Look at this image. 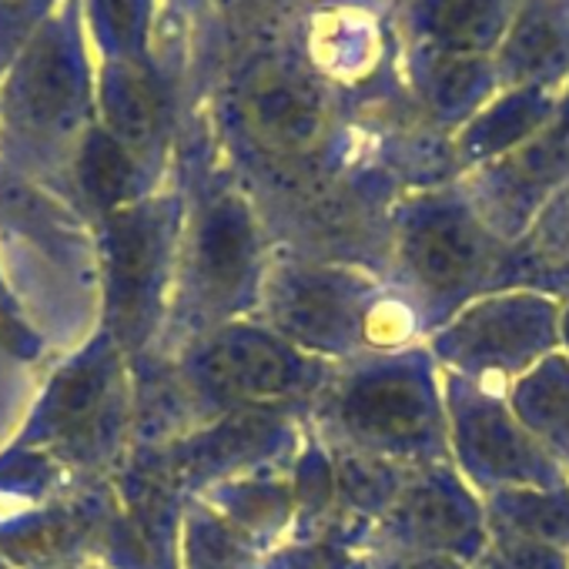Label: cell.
<instances>
[{"mask_svg":"<svg viewBox=\"0 0 569 569\" xmlns=\"http://www.w3.org/2000/svg\"><path fill=\"white\" fill-rule=\"evenodd\" d=\"M322 426L336 449H356L402 469L449 462L439 362L426 342L352 359L326 382Z\"/></svg>","mask_w":569,"mask_h":569,"instance_id":"6da1fadb","label":"cell"},{"mask_svg":"<svg viewBox=\"0 0 569 569\" xmlns=\"http://www.w3.org/2000/svg\"><path fill=\"white\" fill-rule=\"evenodd\" d=\"M386 278L436 332L472 299L516 289V248L482 221L462 188H436L396 208Z\"/></svg>","mask_w":569,"mask_h":569,"instance_id":"7a4b0ae2","label":"cell"},{"mask_svg":"<svg viewBox=\"0 0 569 569\" xmlns=\"http://www.w3.org/2000/svg\"><path fill=\"white\" fill-rule=\"evenodd\" d=\"M559 296L529 284L486 292L439 326L426 349L449 376L509 389L559 349Z\"/></svg>","mask_w":569,"mask_h":569,"instance_id":"3957f363","label":"cell"},{"mask_svg":"<svg viewBox=\"0 0 569 569\" xmlns=\"http://www.w3.org/2000/svg\"><path fill=\"white\" fill-rule=\"evenodd\" d=\"M449 462L479 492L552 489L566 486V469L522 429L506 402V389H492L442 372Z\"/></svg>","mask_w":569,"mask_h":569,"instance_id":"277c9868","label":"cell"},{"mask_svg":"<svg viewBox=\"0 0 569 569\" xmlns=\"http://www.w3.org/2000/svg\"><path fill=\"white\" fill-rule=\"evenodd\" d=\"M386 278L359 268L292 264L274 274L268 312L274 329L309 356L359 359L369 352V319Z\"/></svg>","mask_w":569,"mask_h":569,"instance_id":"5b68a950","label":"cell"},{"mask_svg":"<svg viewBox=\"0 0 569 569\" xmlns=\"http://www.w3.org/2000/svg\"><path fill=\"white\" fill-rule=\"evenodd\" d=\"M369 542L372 552H436L476 566L489 549L482 496L452 462L412 469Z\"/></svg>","mask_w":569,"mask_h":569,"instance_id":"8992f818","label":"cell"},{"mask_svg":"<svg viewBox=\"0 0 569 569\" xmlns=\"http://www.w3.org/2000/svg\"><path fill=\"white\" fill-rule=\"evenodd\" d=\"M569 184V94L556 114L512 154L469 171L462 191L482 221L509 244H519L539 211Z\"/></svg>","mask_w":569,"mask_h":569,"instance_id":"52a82bcc","label":"cell"},{"mask_svg":"<svg viewBox=\"0 0 569 569\" xmlns=\"http://www.w3.org/2000/svg\"><path fill=\"white\" fill-rule=\"evenodd\" d=\"M208 379L228 396L248 402L289 399L306 389H319L332 372L292 342L264 332H231L208 352Z\"/></svg>","mask_w":569,"mask_h":569,"instance_id":"ba28073f","label":"cell"},{"mask_svg":"<svg viewBox=\"0 0 569 569\" xmlns=\"http://www.w3.org/2000/svg\"><path fill=\"white\" fill-rule=\"evenodd\" d=\"M84 101V61L64 24H44L24 48L11 81L14 114L38 131L71 124Z\"/></svg>","mask_w":569,"mask_h":569,"instance_id":"9c48e42d","label":"cell"},{"mask_svg":"<svg viewBox=\"0 0 569 569\" xmlns=\"http://www.w3.org/2000/svg\"><path fill=\"white\" fill-rule=\"evenodd\" d=\"M556 108H559L556 84L509 88L506 94L492 98L482 111H476L456 131V141H452L456 164L469 174L512 154L516 148H522L532 134L546 128Z\"/></svg>","mask_w":569,"mask_h":569,"instance_id":"30bf717a","label":"cell"},{"mask_svg":"<svg viewBox=\"0 0 569 569\" xmlns=\"http://www.w3.org/2000/svg\"><path fill=\"white\" fill-rule=\"evenodd\" d=\"M496 78L506 88L529 84H556V78L569 68V4L566 0H526L509 18L502 41Z\"/></svg>","mask_w":569,"mask_h":569,"instance_id":"8fae6325","label":"cell"},{"mask_svg":"<svg viewBox=\"0 0 569 569\" xmlns=\"http://www.w3.org/2000/svg\"><path fill=\"white\" fill-rule=\"evenodd\" d=\"M248 121L271 148L299 154L322 138L326 111L306 81L271 71L258 78L248 94Z\"/></svg>","mask_w":569,"mask_h":569,"instance_id":"7c38bea8","label":"cell"},{"mask_svg":"<svg viewBox=\"0 0 569 569\" xmlns=\"http://www.w3.org/2000/svg\"><path fill=\"white\" fill-rule=\"evenodd\" d=\"M506 402L522 429L569 472V356L549 352L506 389Z\"/></svg>","mask_w":569,"mask_h":569,"instance_id":"4fadbf2b","label":"cell"},{"mask_svg":"<svg viewBox=\"0 0 569 569\" xmlns=\"http://www.w3.org/2000/svg\"><path fill=\"white\" fill-rule=\"evenodd\" d=\"M489 536L526 539L569 556V482L552 489H502L482 496Z\"/></svg>","mask_w":569,"mask_h":569,"instance_id":"5bb4252c","label":"cell"},{"mask_svg":"<svg viewBox=\"0 0 569 569\" xmlns=\"http://www.w3.org/2000/svg\"><path fill=\"white\" fill-rule=\"evenodd\" d=\"M496 64L472 54H442L426 74V104L436 121L462 128L496 94Z\"/></svg>","mask_w":569,"mask_h":569,"instance_id":"9a60e30c","label":"cell"},{"mask_svg":"<svg viewBox=\"0 0 569 569\" xmlns=\"http://www.w3.org/2000/svg\"><path fill=\"white\" fill-rule=\"evenodd\" d=\"M412 469L392 466L386 459L356 452V449H336L332 476H336V496L349 506V512L372 532V526L386 516L392 499L399 496L402 482Z\"/></svg>","mask_w":569,"mask_h":569,"instance_id":"2e32d148","label":"cell"},{"mask_svg":"<svg viewBox=\"0 0 569 569\" xmlns=\"http://www.w3.org/2000/svg\"><path fill=\"white\" fill-rule=\"evenodd\" d=\"M104 118L111 124V138L124 148H144L154 141L161 124V101L144 71L131 61H118L104 74Z\"/></svg>","mask_w":569,"mask_h":569,"instance_id":"e0dca14e","label":"cell"},{"mask_svg":"<svg viewBox=\"0 0 569 569\" xmlns=\"http://www.w3.org/2000/svg\"><path fill=\"white\" fill-rule=\"evenodd\" d=\"M509 18L502 0H432L426 28L446 54L482 58L502 41Z\"/></svg>","mask_w":569,"mask_h":569,"instance_id":"ac0fdd59","label":"cell"},{"mask_svg":"<svg viewBox=\"0 0 569 569\" xmlns=\"http://www.w3.org/2000/svg\"><path fill=\"white\" fill-rule=\"evenodd\" d=\"M254 261V231L241 204H218L201 228V271L211 289L234 292Z\"/></svg>","mask_w":569,"mask_h":569,"instance_id":"d6986e66","label":"cell"},{"mask_svg":"<svg viewBox=\"0 0 569 569\" xmlns=\"http://www.w3.org/2000/svg\"><path fill=\"white\" fill-rule=\"evenodd\" d=\"M151 0H91V24L101 48L118 58L131 61L148 38Z\"/></svg>","mask_w":569,"mask_h":569,"instance_id":"ffe728a7","label":"cell"},{"mask_svg":"<svg viewBox=\"0 0 569 569\" xmlns=\"http://www.w3.org/2000/svg\"><path fill=\"white\" fill-rule=\"evenodd\" d=\"M81 174H84V184L94 198L118 201L134 184V161L121 141H114L111 134H94L84 148Z\"/></svg>","mask_w":569,"mask_h":569,"instance_id":"44dd1931","label":"cell"},{"mask_svg":"<svg viewBox=\"0 0 569 569\" xmlns=\"http://www.w3.org/2000/svg\"><path fill=\"white\" fill-rule=\"evenodd\" d=\"M44 0H0V48L21 44L28 24L41 14Z\"/></svg>","mask_w":569,"mask_h":569,"instance_id":"7402d4cb","label":"cell"},{"mask_svg":"<svg viewBox=\"0 0 569 569\" xmlns=\"http://www.w3.org/2000/svg\"><path fill=\"white\" fill-rule=\"evenodd\" d=\"M372 569H476V566L436 552H376Z\"/></svg>","mask_w":569,"mask_h":569,"instance_id":"603a6c76","label":"cell"},{"mask_svg":"<svg viewBox=\"0 0 569 569\" xmlns=\"http://www.w3.org/2000/svg\"><path fill=\"white\" fill-rule=\"evenodd\" d=\"M559 352L569 356V296L559 306Z\"/></svg>","mask_w":569,"mask_h":569,"instance_id":"cb8c5ba5","label":"cell"},{"mask_svg":"<svg viewBox=\"0 0 569 569\" xmlns=\"http://www.w3.org/2000/svg\"><path fill=\"white\" fill-rule=\"evenodd\" d=\"M566 476H569V472H566Z\"/></svg>","mask_w":569,"mask_h":569,"instance_id":"d4e9b609","label":"cell"},{"mask_svg":"<svg viewBox=\"0 0 569 569\" xmlns=\"http://www.w3.org/2000/svg\"><path fill=\"white\" fill-rule=\"evenodd\" d=\"M566 188H569V184H566Z\"/></svg>","mask_w":569,"mask_h":569,"instance_id":"484cf974","label":"cell"}]
</instances>
